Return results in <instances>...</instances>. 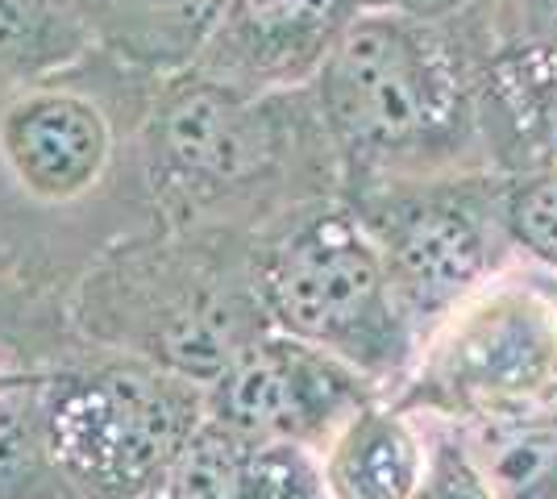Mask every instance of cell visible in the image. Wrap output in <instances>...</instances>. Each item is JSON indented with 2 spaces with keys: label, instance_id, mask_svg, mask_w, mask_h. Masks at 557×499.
I'll use <instances>...</instances> for the list:
<instances>
[{
  "label": "cell",
  "instance_id": "obj_1",
  "mask_svg": "<svg viewBox=\"0 0 557 499\" xmlns=\"http://www.w3.org/2000/svg\"><path fill=\"white\" fill-rule=\"evenodd\" d=\"M154 88L159 75L92 47L0 92V246L54 300L96 254L154 229L141 184Z\"/></svg>",
  "mask_w": 557,
  "mask_h": 499
},
{
  "label": "cell",
  "instance_id": "obj_2",
  "mask_svg": "<svg viewBox=\"0 0 557 499\" xmlns=\"http://www.w3.org/2000/svg\"><path fill=\"white\" fill-rule=\"evenodd\" d=\"M491 54L495 38L474 4L449 13L367 4L312 79L342 196L487 166L479 84Z\"/></svg>",
  "mask_w": 557,
  "mask_h": 499
},
{
  "label": "cell",
  "instance_id": "obj_3",
  "mask_svg": "<svg viewBox=\"0 0 557 499\" xmlns=\"http://www.w3.org/2000/svg\"><path fill=\"white\" fill-rule=\"evenodd\" d=\"M141 184L163 229L262 238L283 216L342 200V166L312 88L246 92L180 72L150 100Z\"/></svg>",
  "mask_w": 557,
  "mask_h": 499
},
{
  "label": "cell",
  "instance_id": "obj_4",
  "mask_svg": "<svg viewBox=\"0 0 557 499\" xmlns=\"http://www.w3.org/2000/svg\"><path fill=\"white\" fill-rule=\"evenodd\" d=\"M255 241L221 229H141L96 254L63 312L79 346L146 358L209 387L258 333Z\"/></svg>",
  "mask_w": 557,
  "mask_h": 499
},
{
  "label": "cell",
  "instance_id": "obj_5",
  "mask_svg": "<svg viewBox=\"0 0 557 499\" xmlns=\"http://www.w3.org/2000/svg\"><path fill=\"white\" fill-rule=\"evenodd\" d=\"M255 284L271 329L333 354L379 391L392 396L412 371L420 329L346 200L308 204L267 229L255 241Z\"/></svg>",
  "mask_w": 557,
  "mask_h": 499
},
{
  "label": "cell",
  "instance_id": "obj_6",
  "mask_svg": "<svg viewBox=\"0 0 557 499\" xmlns=\"http://www.w3.org/2000/svg\"><path fill=\"white\" fill-rule=\"evenodd\" d=\"M38 404L50 462L84 499H146L209 421L200 383L79 341L42 371Z\"/></svg>",
  "mask_w": 557,
  "mask_h": 499
},
{
  "label": "cell",
  "instance_id": "obj_7",
  "mask_svg": "<svg viewBox=\"0 0 557 499\" xmlns=\"http://www.w3.org/2000/svg\"><path fill=\"white\" fill-rule=\"evenodd\" d=\"M392 400L417 421L483 428L557 404V275L511 262L424 333Z\"/></svg>",
  "mask_w": 557,
  "mask_h": 499
},
{
  "label": "cell",
  "instance_id": "obj_8",
  "mask_svg": "<svg viewBox=\"0 0 557 499\" xmlns=\"http://www.w3.org/2000/svg\"><path fill=\"white\" fill-rule=\"evenodd\" d=\"M504 188L508 175L470 166L342 196L379 246L420 341L466 296L516 262Z\"/></svg>",
  "mask_w": 557,
  "mask_h": 499
},
{
  "label": "cell",
  "instance_id": "obj_9",
  "mask_svg": "<svg viewBox=\"0 0 557 499\" xmlns=\"http://www.w3.org/2000/svg\"><path fill=\"white\" fill-rule=\"evenodd\" d=\"M379 396L387 391L354 366L278 329L258 333L205 387L212 425L308 453L325 450L333 433Z\"/></svg>",
  "mask_w": 557,
  "mask_h": 499
},
{
  "label": "cell",
  "instance_id": "obj_10",
  "mask_svg": "<svg viewBox=\"0 0 557 499\" xmlns=\"http://www.w3.org/2000/svg\"><path fill=\"white\" fill-rule=\"evenodd\" d=\"M367 0H225L187 72L246 92L312 88Z\"/></svg>",
  "mask_w": 557,
  "mask_h": 499
},
{
  "label": "cell",
  "instance_id": "obj_11",
  "mask_svg": "<svg viewBox=\"0 0 557 499\" xmlns=\"http://www.w3.org/2000/svg\"><path fill=\"white\" fill-rule=\"evenodd\" d=\"M479 125L491 171H557V47H495L479 84Z\"/></svg>",
  "mask_w": 557,
  "mask_h": 499
},
{
  "label": "cell",
  "instance_id": "obj_12",
  "mask_svg": "<svg viewBox=\"0 0 557 499\" xmlns=\"http://www.w3.org/2000/svg\"><path fill=\"white\" fill-rule=\"evenodd\" d=\"M146 499H329L317 453L205 421Z\"/></svg>",
  "mask_w": 557,
  "mask_h": 499
},
{
  "label": "cell",
  "instance_id": "obj_13",
  "mask_svg": "<svg viewBox=\"0 0 557 499\" xmlns=\"http://www.w3.org/2000/svg\"><path fill=\"white\" fill-rule=\"evenodd\" d=\"M329 499H412L424 471V421L379 396L317 453Z\"/></svg>",
  "mask_w": 557,
  "mask_h": 499
},
{
  "label": "cell",
  "instance_id": "obj_14",
  "mask_svg": "<svg viewBox=\"0 0 557 499\" xmlns=\"http://www.w3.org/2000/svg\"><path fill=\"white\" fill-rule=\"evenodd\" d=\"M100 50L141 72L180 75L196 63L225 0H75Z\"/></svg>",
  "mask_w": 557,
  "mask_h": 499
},
{
  "label": "cell",
  "instance_id": "obj_15",
  "mask_svg": "<svg viewBox=\"0 0 557 499\" xmlns=\"http://www.w3.org/2000/svg\"><path fill=\"white\" fill-rule=\"evenodd\" d=\"M75 0H0V92L92 50Z\"/></svg>",
  "mask_w": 557,
  "mask_h": 499
},
{
  "label": "cell",
  "instance_id": "obj_16",
  "mask_svg": "<svg viewBox=\"0 0 557 499\" xmlns=\"http://www.w3.org/2000/svg\"><path fill=\"white\" fill-rule=\"evenodd\" d=\"M462 433L504 499H557V404Z\"/></svg>",
  "mask_w": 557,
  "mask_h": 499
},
{
  "label": "cell",
  "instance_id": "obj_17",
  "mask_svg": "<svg viewBox=\"0 0 557 499\" xmlns=\"http://www.w3.org/2000/svg\"><path fill=\"white\" fill-rule=\"evenodd\" d=\"M42 371L0 391V499H67L42 433Z\"/></svg>",
  "mask_w": 557,
  "mask_h": 499
},
{
  "label": "cell",
  "instance_id": "obj_18",
  "mask_svg": "<svg viewBox=\"0 0 557 499\" xmlns=\"http://www.w3.org/2000/svg\"><path fill=\"white\" fill-rule=\"evenodd\" d=\"M71 346L75 337L67 329L63 300L38 291L0 246V362L47 371Z\"/></svg>",
  "mask_w": 557,
  "mask_h": 499
},
{
  "label": "cell",
  "instance_id": "obj_19",
  "mask_svg": "<svg viewBox=\"0 0 557 499\" xmlns=\"http://www.w3.org/2000/svg\"><path fill=\"white\" fill-rule=\"evenodd\" d=\"M504 213L516 259L557 275V171L508 175Z\"/></svg>",
  "mask_w": 557,
  "mask_h": 499
},
{
  "label": "cell",
  "instance_id": "obj_20",
  "mask_svg": "<svg viewBox=\"0 0 557 499\" xmlns=\"http://www.w3.org/2000/svg\"><path fill=\"white\" fill-rule=\"evenodd\" d=\"M412 499H504L462 428L424 421V471Z\"/></svg>",
  "mask_w": 557,
  "mask_h": 499
},
{
  "label": "cell",
  "instance_id": "obj_21",
  "mask_svg": "<svg viewBox=\"0 0 557 499\" xmlns=\"http://www.w3.org/2000/svg\"><path fill=\"white\" fill-rule=\"evenodd\" d=\"M487 22L495 47H557V0H462Z\"/></svg>",
  "mask_w": 557,
  "mask_h": 499
},
{
  "label": "cell",
  "instance_id": "obj_22",
  "mask_svg": "<svg viewBox=\"0 0 557 499\" xmlns=\"http://www.w3.org/2000/svg\"><path fill=\"white\" fill-rule=\"evenodd\" d=\"M29 375H38V371H25V366H9V362H0V391H4V387H13V383L29 379Z\"/></svg>",
  "mask_w": 557,
  "mask_h": 499
},
{
  "label": "cell",
  "instance_id": "obj_23",
  "mask_svg": "<svg viewBox=\"0 0 557 499\" xmlns=\"http://www.w3.org/2000/svg\"><path fill=\"white\" fill-rule=\"evenodd\" d=\"M67 499H84V496H67Z\"/></svg>",
  "mask_w": 557,
  "mask_h": 499
}]
</instances>
